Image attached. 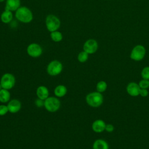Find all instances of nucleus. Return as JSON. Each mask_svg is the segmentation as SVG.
I'll return each instance as SVG.
<instances>
[{"label": "nucleus", "mask_w": 149, "mask_h": 149, "mask_svg": "<svg viewBox=\"0 0 149 149\" xmlns=\"http://www.w3.org/2000/svg\"><path fill=\"white\" fill-rule=\"evenodd\" d=\"M7 107L10 113H15L18 112L21 109L22 104L19 100L13 99L8 102Z\"/></svg>", "instance_id": "nucleus-11"}, {"label": "nucleus", "mask_w": 149, "mask_h": 149, "mask_svg": "<svg viewBox=\"0 0 149 149\" xmlns=\"http://www.w3.org/2000/svg\"><path fill=\"white\" fill-rule=\"evenodd\" d=\"M36 94L38 98L45 100L49 97V90L44 86H40L36 90Z\"/></svg>", "instance_id": "nucleus-13"}, {"label": "nucleus", "mask_w": 149, "mask_h": 149, "mask_svg": "<svg viewBox=\"0 0 149 149\" xmlns=\"http://www.w3.org/2000/svg\"><path fill=\"white\" fill-rule=\"evenodd\" d=\"M27 52L29 56L33 58H37L42 54V49L38 44L32 43L27 47Z\"/></svg>", "instance_id": "nucleus-8"}, {"label": "nucleus", "mask_w": 149, "mask_h": 149, "mask_svg": "<svg viewBox=\"0 0 149 149\" xmlns=\"http://www.w3.org/2000/svg\"><path fill=\"white\" fill-rule=\"evenodd\" d=\"M145 55L146 49L144 47L141 45H137L132 50L130 57L133 61H140L144 58Z\"/></svg>", "instance_id": "nucleus-7"}, {"label": "nucleus", "mask_w": 149, "mask_h": 149, "mask_svg": "<svg viewBox=\"0 0 149 149\" xmlns=\"http://www.w3.org/2000/svg\"><path fill=\"white\" fill-rule=\"evenodd\" d=\"M20 0H6L5 9L10 11H15L20 7Z\"/></svg>", "instance_id": "nucleus-14"}, {"label": "nucleus", "mask_w": 149, "mask_h": 149, "mask_svg": "<svg viewBox=\"0 0 149 149\" xmlns=\"http://www.w3.org/2000/svg\"><path fill=\"white\" fill-rule=\"evenodd\" d=\"M15 16L17 20L23 23H29L33 19L31 11L25 6L19 7L16 11Z\"/></svg>", "instance_id": "nucleus-2"}, {"label": "nucleus", "mask_w": 149, "mask_h": 149, "mask_svg": "<svg viewBox=\"0 0 149 149\" xmlns=\"http://www.w3.org/2000/svg\"><path fill=\"white\" fill-rule=\"evenodd\" d=\"M44 107L50 112L57 111L61 107V102L57 97H48L44 100Z\"/></svg>", "instance_id": "nucleus-3"}, {"label": "nucleus", "mask_w": 149, "mask_h": 149, "mask_svg": "<svg viewBox=\"0 0 149 149\" xmlns=\"http://www.w3.org/2000/svg\"><path fill=\"white\" fill-rule=\"evenodd\" d=\"M93 149H109V145L103 139H97L93 144Z\"/></svg>", "instance_id": "nucleus-15"}, {"label": "nucleus", "mask_w": 149, "mask_h": 149, "mask_svg": "<svg viewBox=\"0 0 149 149\" xmlns=\"http://www.w3.org/2000/svg\"><path fill=\"white\" fill-rule=\"evenodd\" d=\"M13 17L12 13L11 11L5 10L2 13L1 15V20L4 23H9Z\"/></svg>", "instance_id": "nucleus-18"}, {"label": "nucleus", "mask_w": 149, "mask_h": 149, "mask_svg": "<svg viewBox=\"0 0 149 149\" xmlns=\"http://www.w3.org/2000/svg\"><path fill=\"white\" fill-rule=\"evenodd\" d=\"M68 92L67 88L62 84L58 85L54 89V94L56 97H63Z\"/></svg>", "instance_id": "nucleus-16"}, {"label": "nucleus", "mask_w": 149, "mask_h": 149, "mask_svg": "<svg viewBox=\"0 0 149 149\" xmlns=\"http://www.w3.org/2000/svg\"><path fill=\"white\" fill-rule=\"evenodd\" d=\"M50 36L51 39L55 42H59L63 38L62 33L58 31H54L51 32Z\"/></svg>", "instance_id": "nucleus-20"}, {"label": "nucleus", "mask_w": 149, "mask_h": 149, "mask_svg": "<svg viewBox=\"0 0 149 149\" xmlns=\"http://www.w3.org/2000/svg\"><path fill=\"white\" fill-rule=\"evenodd\" d=\"M87 104L93 108L100 107L104 101V97L102 93L98 91H93L88 93L86 97Z\"/></svg>", "instance_id": "nucleus-1"}, {"label": "nucleus", "mask_w": 149, "mask_h": 149, "mask_svg": "<svg viewBox=\"0 0 149 149\" xmlns=\"http://www.w3.org/2000/svg\"><path fill=\"white\" fill-rule=\"evenodd\" d=\"M9 112L7 105H0V116H4Z\"/></svg>", "instance_id": "nucleus-24"}, {"label": "nucleus", "mask_w": 149, "mask_h": 149, "mask_svg": "<svg viewBox=\"0 0 149 149\" xmlns=\"http://www.w3.org/2000/svg\"><path fill=\"white\" fill-rule=\"evenodd\" d=\"M140 88L147 89L149 88V80L142 79L138 83Z\"/></svg>", "instance_id": "nucleus-23"}, {"label": "nucleus", "mask_w": 149, "mask_h": 149, "mask_svg": "<svg viewBox=\"0 0 149 149\" xmlns=\"http://www.w3.org/2000/svg\"><path fill=\"white\" fill-rule=\"evenodd\" d=\"M148 91L147 89L146 88H141L140 91V95L142 97H146L148 95Z\"/></svg>", "instance_id": "nucleus-26"}, {"label": "nucleus", "mask_w": 149, "mask_h": 149, "mask_svg": "<svg viewBox=\"0 0 149 149\" xmlns=\"http://www.w3.org/2000/svg\"><path fill=\"white\" fill-rule=\"evenodd\" d=\"M35 104L37 107H42L44 105V100L38 98L35 101Z\"/></svg>", "instance_id": "nucleus-27"}, {"label": "nucleus", "mask_w": 149, "mask_h": 149, "mask_svg": "<svg viewBox=\"0 0 149 149\" xmlns=\"http://www.w3.org/2000/svg\"><path fill=\"white\" fill-rule=\"evenodd\" d=\"M106 123L102 119H97L94 120L91 125V128L93 130L95 133H102L105 129Z\"/></svg>", "instance_id": "nucleus-12"}, {"label": "nucleus", "mask_w": 149, "mask_h": 149, "mask_svg": "<svg viewBox=\"0 0 149 149\" xmlns=\"http://www.w3.org/2000/svg\"><path fill=\"white\" fill-rule=\"evenodd\" d=\"M107 87L108 84L107 82L104 80H101L99 81L96 84V90L97 91L102 93L106 91V90L107 89Z\"/></svg>", "instance_id": "nucleus-19"}, {"label": "nucleus", "mask_w": 149, "mask_h": 149, "mask_svg": "<svg viewBox=\"0 0 149 149\" xmlns=\"http://www.w3.org/2000/svg\"><path fill=\"white\" fill-rule=\"evenodd\" d=\"M2 88V86H1V84H0V90H1Z\"/></svg>", "instance_id": "nucleus-28"}, {"label": "nucleus", "mask_w": 149, "mask_h": 149, "mask_svg": "<svg viewBox=\"0 0 149 149\" xmlns=\"http://www.w3.org/2000/svg\"><path fill=\"white\" fill-rule=\"evenodd\" d=\"M45 24L48 30L52 32L56 31L59 28L61 22L56 16L49 15L46 17Z\"/></svg>", "instance_id": "nucleus-6"}, {"label": "nucleus", "mask_w": 149, "mask_h": 149, "mask_svg": "<svg viewBox=\"0 0 149 149\" xmlns=\"http://www.w3.org/2000/svg\"><path fill=\"white\" fill-rule=\"evenodd\" d=\"M15 77L14 76V75L9 73L3 74L0 80V84L2 88L8 90L12 89L15 86Z\"/></svg>", "instance_id": "nucleus-4"}, {"label": "nucleus", "mask_w": 149, "mask_h": 149, "mask_svg": "<svg viewBox=\"0 0 149 149\" xmlns=\"http://www.w3.org/2000/svg\"><path fill=\"white\" fill-rule=\"evenodd\" d=\"M10 93L8 90L2 88L0 90V102L2 103H6L10 101Z\"/></svg>", "instance_id": "nucleus-17"}, {"label": "nucleus", "mask_w": 149, "mask_h": 149, "mask_svg": "<svg viewBox=\"0 0 149 149\" xmlns=\"http://www.w3.org/2000/svg\"><path fill=\"white\" fill-rule=\"evenodd\" d=\"M98 49V43L93 39L87 40L83 45V50L88 54L95 53Z\"/></svg>", "instance_id": "nucleus-9"}, {"label": "nucleus", "mask_w": 149, "mask_h": 149, "mask_svg": "<svg viewBox=\"0 0 149 149\" xmlns=\"http://www.w3.org/2000/svg\"><path fill=\"white\" fill-rule=\"evenodd\" d=\"M140 88L138 83L131 81L127 84L126 87V90L127 94L132 97H137L140 95Z\"/></svg>", "instance_id": "nucleus-10"}, {"label": "nucleus", "mask_w": 149, "mask_h": 149, "mask_svg": "<svg viewBox=\"0 0 149 149\" xmlns=\"http://www.w3.org/2000/svg\"><path fill=\"white\" fill-rule=\"evenodd\" d=\"M88 58V54H87L84 51L80 52L77 56V59L81 63H84L86 62Z\"/></svg>", "instance_id": "nucleus-21"}, {"label": "nucleus", "mask_w": 149, "mask_h": 149, "mask_svg": "<svg viewBox=\"0 0 149 149\" xmlns=\"http://www.w3.org/2000/svg\"><path fill=\"white\" fill-rule=\"evenodd\" d=\"M114 129L115 127L111 123H108V124H106L105 130L108 133H111L114 130Z\"/></svg>", "instance_id": "nucleus-25"}, {"label": "nucleus", "mask_w": 149, "mask_h": 149, "mask_svg": "<svg viewBox=\"0 0 149 149\" xmlns=\"http://www.w3.org/2000/svg\"><path fill=\"white\" fill-rule=\"evenodd\" d=\"M141 76L142 79L149 80V66H145L141 71Z\"/></svg>", "instance_id": "nucleus-22"}, {"label": "nucleus", "mask_w": 149, "mask_h": 149, "mask_svg": "<svg viewBox=\"0 0 149 149\" xmlns=\"http://www.w3.org/2000/svg\"><path fill=\"white\" fill-rule=\"evenodd\" d=\"M63 70L62 63L57 60L52 61L49 63L47 68V72L50 76H55L59 74Z\"/></svg>", "instance_id": "nucleus-5"}, {"label": "nucleus", "mask_w": 149, "mask_h": 149, "mask_svg": "<svg viewBox=\"0 0 149 149\" xmlns=\"http://www.w3.org/2000/svg\"><path fill=\"white\" fill-rule=\"evenodd\" d=\"M5 1V0H0V2H2V1Z\"/></svg>", "instance_id": "nucleus-29"}]
</instances>
